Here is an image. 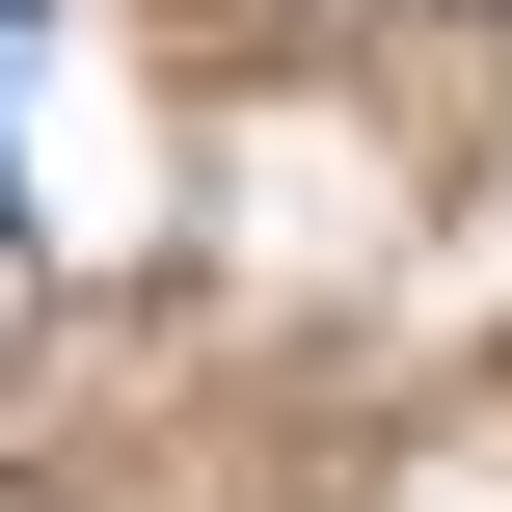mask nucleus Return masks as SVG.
Instances as JSON below:
<instances>
[{
    "label": "nucleus",
    "mask_w": 512,
    "mask_h": 512,
    "mask_svg": "<svg viewBox=\"0 0 512 512\" xmlns=\"http://www.w3.org/2000/svg\"><path fill=\"white\" fill-rule=\"evenodd\" d=\"M486 27H512V0H486Z\"/></svg>",
    "instance_id": "nucleus-2"
},
{
    "label": "nucleus",
    "mask_w": 512,
    "mask_h": 512,
    "mask_svg": "<svg viewBox=\"0 0 512 512\" xmlns=\"http://www.w3.org/2000/svg\"><path fill=\"white\" fill-rule=\"evenodd\" d=\"M27 27H54V0H0V108H27Z\"/></svg>",
    "instance_id": "nucleus-1"
}]
</instances>
